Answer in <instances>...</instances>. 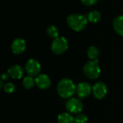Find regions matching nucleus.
<instances>
[{"label":"nucleus","instance_id":"1","mask_svg":"<svg viewBox=\"0 0 123 123\" xmlns=\"http://www.w3.org/2000/svg\"><path fill=\"white\" fill-rule=\"evenodd\" d=\"M57 92L61 97L68 99L76 92V86L72 80L64 78L59 81L57 86Z\"/></svg>","mask_w":123,"mask_h":123},{"label":"nucleus","instance_id":"2","mask_svg":"<svg viewBox=\"0 0 123 123\" xmlns=\"http://www.w3.org/2000/svg\"><path fill=\"white\" fill-rule=\"evenodd\" d=\"M67 24L70 28L76 32H80L84 30L87 25L88 19L84 14H71L67 17Z\"/></svg>","mask_w":123,"mask_h":123},{"label":"nucleus","instance_id":"3","mask_svg":"<svg viewBox=\"0 0 123 123\" xmlns=\"http://www.w3.org/2000/svg\"><path fill=\"white\" fill-rule=\"evenodd\" d=\"M84 75L90 79H97L101 74V68L98 59L90 60L85 63L83 68Z\"/></svg>","mask_w":123,"mask_h":123},{"label":"nucleus","instance_id":"4","mask_svg":"<svg viewBox=\"0 0 123 123\" xmlns=\"http://www.w3.org/2000/svg\"><path fill=\"white\" fill-rule=\"evenodd\" d=\"M68 48V43L66 37H58L54 39L51 44V50L56 55H61L65 53Z\"/></svg>","mask_w":123,"mask_h":123},{"label":"nucleus","instance_id":"5","mask_svg":"<svg viewBox=\"0 0 123 123\" xmlns=\"http://www.w3.org/2000/svg\"><path fill=\"white\" fill-rule=\"evenodd\" d=\"M25 70L28 76L35 77L39 75L41 70V66L37 60L30 58L25 63Z\"/></svg>","mask_w":123,"mask_h":123},{"label":"nucleus","instance_id":"6","mask_svg":"<svg viewBox=\"0 0 123 123\" xmlns=\"http://www.w3.org/2000/svg\"><path fill=\"white\" fill-rule=\"evenodd\" d=\"M66 107L67 110L73 114H79L83 110L84 105L82 102L77 98H71L69 99L66 104Z\"/></svg>","mask_w":123,"mask_h":123},{"label":"nucleus","instance_id":"7","mask_svg":"<svg viewBox=\"0 0 123 123\" xmlns=\"http://www.w3.org/2000/svg\"><path fill=\"white\" fill-rule=\"evenodd\" d=\"M107 93V88L105 83L102 81L97 82L92 87V94L97 99H103Z\"/></svg>","mask_w":123,"mask_h":123},{"label":"nucleus","instance_id":"8","mask_svg":"<svg viewBox=\"0 0 123 123\" xmlns=\"http://www.w3.org/2000/svg\"><path fill=\"white\" fill-rule=\"evenodd\" d=\"M76 94L80 99H84L89 97L92 92V87L87 82H81L76 86Z\"/></svg>","mask_w":123,"mask_h":123},{"label":"nucleus","instance_id":"9","mask_svg":"<svg viewBox=\"0 0 123 123\" xmlns=\"http://www.w3.org/2000/svg\"><path fill=\"white\" fill-rule=\"evenodd\" d=\"M35 84L40 89H48L51 85V80L46 74H39L35 78Z\"/></svg>","mask_w":123,"mask_h":123},{"label":"nucleus","instance_id":"10","mask_svg":"<svg viewBox=\"0 0 123 123\" xmlns=\"http://www.w3.org/2000/svg\"><path fill=\"white\" fill-rule=\"evenodd\" d=\"M12 51L14 54H21L26 49V43L22 38H17L14 40L11 45Z\"/></svg>","mask_w":123,"mask_h":123},{"label":"nucleus","instance_id":"11","mask_svg":"<svg viewBox=\"0 0 123 123\" xmlns=\"http://www.w3.org/2000/svg\"><path fill=\"white\" fill-rule=\"evenodd\" d=\"M8 74L10 77L14 79H20L24 74V70L19 65H13L9 68L7 71Z\"/></svg>","mask_w":123,"mask_h":123},{"label":"nucleus","instance_id":"12","mask_svg":"<svg viewBox=\"0 0 123 123\" xmlns=\"http://www.w3.org/2000/svg\"><path fill=\"white\" fill-rule=\"evenodd\" d=\"M112 25L115 32L118 35L123 36V15L117 17L113 20Z\"/></svg>","mask_w":123,"mask_h":123},{"label":"nucleus","instance_id":"13","mask_svg":"<svg viewBox=\"0 0 123 123\" xmlns=\"http://www.w3.org/2000/svg\"><path fill=\"white\" fill-rule=\"evenodd\" d=\"M58 123H76L75 117L70 113L63 112L58 117Z\"/></svg>","mask_w":123,"mask_h":123},{"label":"nucleus","instance_id":"14","mask_svg":"<svg viewBox=\"0 0 123 123\" xmlns=\"http://www.w3.org/2000/svg\"><path fill=\"white\" fill-rule=\"evenodd\" d=\"M87 19L91 22H93V23L98 22L101 19V14L97 10L91 11L87 15Z\"/></svg>","mask_w":123,"mask_h":123},{"label":"nucleus","instance_id":"15","mask_svg":"<svg viewBox=\"0 0 123 123\" xmlns=\"http://www.w3.org/2000/svg\"><path fill=\"white\" fill-rule=\"evenodd\" d=\"M87 55L91 60H96L99 55V50L95 46H90L87 50Z\"/></svg>","mask_w":123,"mask_h":123},{"label":"nucleus","instance_id":"16","mask_svg":"<svg viewBox=\"0 0 123 123\" xmlns=\"http://www.w3.org/2000/svg\"><path fill=\"white\" fill-rule=\"evenodd\" d=\"M35 84V79H33L32 76H26L24 78L22 81V85L26 89H31Z\"/></svg>","mask_w":123,"mask_h":123},{"label":"nucleus","instance_id":"17","mask_svg":"<svg viewBox=\"0 0 123 123\" xmlns=\"http://www.w3.org/2000/svg\"><path fill=\"white\" fill-rule=\"evenodd\" d=\"M46 32L48 34V35L53 39H55L56 37H59V31L58 29L55 26V25H50L48 27L47 30H46Z\"/></svg>","mask_w":123,"mask_h":123},{"label":"nucleus","instance_id":"18","mask_svg":"<svg viewBox=\"0 0 123 123\" xmlns=\"http://www.w3.org/2000/svg\"><path fill=\"white\" fill-rule=\"evenodd\" d=\"M15 86L14 84L11 83V82H7L5 83L3 87V90L8 94H12L15 91Z\"/></svg>","mask_w":123,"mask_h":123},{"label":"nucleus","instance_id":"19","mask_svg":"<svg viewBox=\"0 0 123 123\" xmlns=\"http://www.w3.org/2000/svg\"><path fill=\"white\" fill-rule=\"evenodd\" d=\"M87 121H88V117L84 114L79 113L75 117L76 123H86Z\"/></svg>","mask_w":123,"mask_h":123},{"label":"nucleus","instance_id":"20","mask_svg":"<svg viewBox=\"0 0 123 123\" xmlns=\"http://www.w3.org/2000/svg\"><path fill=\"white\" fill-rule=\"evenodd\" d=\"M81 1L84 5L88 6H92V5L97 4L98 1V0H81Z\"/></svg>","mask_w":123,"mask_h":123},{"label":"nucleus","instance_id":"21","mask_svg":"<svg viewBox=\"0 0 123 123\" xmlns=\"http://www.w3.org/2000/svg\"><path fill=\"white\" fill-rule=\"evenodd\" d=\"M9 77V75L8 74V73H3L1 76V81H6Z\"/></svg>","mask_w":123,"mask_h":123},{"label":"nucleus","instance_id":"22","mask_svg":"<svg viewBox=\"0 0 123 123\" xmlns=\"http://www.w3.org/2000/svg\"><path fill=\"white\" fill-rule=\"evenodd\" d=\"M4 85V84H3V81H0V87H1V89H3Z\"/></svg>","mask_w":123,"mask_h":123}]
</instances>
